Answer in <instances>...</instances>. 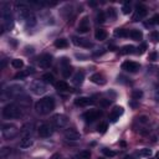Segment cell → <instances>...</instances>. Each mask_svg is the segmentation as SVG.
I'll return each mask as SVG.
<instances>
[{"mask_svg": "<svg viewBox=\"0 0 159 159\" xmlns=\"http://www.w3.org/2000/svg\"><path fill=\"white\" fill-rule=\"evenodd\" d=\"M55 108V99L52 97H45L35 103V111L39 114H49Z\"/></svg>", "mask_w": 159, "mask_h": 159, "instance_id": "obj_1", "label": "cell"}, {"mask_svg": "<svg viewBox=\"0 0 159 159\" xmlns=\"http://www.w3.org/2000/svg\"><path fill=\"white\" fill-rule=\"evenodd\" d=\"M3 116L6 119L19 118V117H21V108L18 107L14 103H9L3 108Z\"/></svg>", "mask_w": 159, "mask_h": 159, "instance_id": "obj_2", "label": "cell"}, {"mask_svg": "<svg viewBox=\"0 0 159 159\" xmlns=\"http://www.w3.org/2000/svg\"><path fill=\"white\" fill-rule=\"evenodd\" d=\"M18 133L19 131L14 124H4L3 126V137L5 139H13L18 136Z\"/></svg>", "mask_w": 159, "mask_h": 159, "instance_id": "obj_3", "label": "cell"}, {"mask_svg": "<svg viewBox=\"0 0 159 159\" xmlns=\"http://www.w3.org/2000/svg\"><path fill=\"white\" fill-rule=\"evenodd\" d=\"M31 91L32 93L35 94H44L45 92L47 91L46 88V84H45V82H41V81H35L31 83Z\"/></svg>", "mask_w": 159, "mask_h": 159, "instance_id": "obj_4", "label": "cell"}, {"mask_svg": "<svg viewBox=\"0 0 159 159\" xmlns=\"http://www.w3.org/2000/svg\"><path fill=\"white\" fill-rule=\"evenodd\" d=\"M52 123L56 126L57 128H62L65 126H67L68 123V118L65 114H55L52 117Z\"/></svg>", "mask_w": 159, "mask_h": 159, "instance_id": "obj_5", "label": "cell"}, {"mask_svg": "<svg viewBox=\"0 0 159 159\" xmlns=\"http://www.w3.org/2000/svg\"><path fill=\"white\" fill-rule=\"evenodd\" d=\"M101 111H97V109H89L88 112L83 113V119L86 122H93L98 119V117H101Z\"/></svg>", "mask_w": 159, "mask_h": 159, "instance_id": "obj_6", "label": "cell"}, {"mask_svg": "<svg viewBox=\"0 0 159 159\" xmlns=\"http://www.w3.org/2000/svg\"><path fill=\"white\" fill-rule=\"evenodd\" d=\"M23 92V87L19 86V84H11L5 89V93H6L8 97H16L20 93Z\"/></svg>", "mask_w": 159, "mask_h": 159, "instance_id": "obj_7", "label": "cell"}, {"mask_svg": "<svg viewBox=\"0 0 159 159\" xmlns=\"http://www.w3.org/2000/svg\"><path fill=\"white\" fill-rule=\"evenodd\" d=\"M147 8L143 6V5H138L137 6V10H136V14H134L133 16V21H139V20H142L147 16Z\"/></svg>", "mask_w": 159, "mask_h": 159, "instance_id": "obj_8", "label": "cell"}, {"mask_svg": "<svg viewBox=\"0 0 159 159\" xmlns=\"http://www.w3.org/2000/svg\"><path fill=\"white\" fill-rule=\"evenodd\" d=\"M52 134V127L50 124H41L39 127V136L42 138H47Z\"/></svg>", "mask_w": 159, "mask_h": 159, "instance_id": "obj_9", "label": "cell"}, {"mask_svg": "<svg viewBox=\"0 0 159 159\" xmlns=\"http://www.w3.org/2000/svg\"><path fill=\"white\" fill-rule=\"evenodd\" d=\"M122 68L128 72H137L139 70V63L133 62V61H126L122 63Z\"/></svg>", "mask_w": 159, "mask_h": 159, "instance_id": "obj_10", "label": "cell"}, {"mask_svg": "<svg viewBox=\"0 0 159 159\" xmlns=\"http://www.w3.org/2000/svg\"><path fill=\"white\" fill-rule=\"evenodd\" d=\"M122 114H123V108L119 106H116L112 109V112L109 113V121L117 122V119H119V116H122Z\"/></svg>", "mask_w": 159, "mask_h": 159, "instance_id": "obj_11", "label": "cell"}, {"mask_svg": "<svg viewBox=\"0 0 159 159\" xmlns=\"http://www.w3.org/2000/svg\"><path fill=\"white\" fill-rule=\"evenodd\" d=\"M3 19H4V24L8 29L13 26V15L10 13L9 9H4L3 10Z\"/></svg>", "mask_w": 159, "mask_h": 159, "instance_id": "obj_12", "label": "cell"}, {"mask_svg": "<svg viewBox=\"0 0 159 159\" xmlns=\"http://www.w3.org/2000/svg\"><path fill=\"white\" fill-rule=\"evenodd\" d=\"M51 62H52V57L50 56V55H42V56L39 58V66L41 67V68L50 67Z\"/></svg>", "mask_w": 159, "mask_h": 159, "instance_id": "obj_13", "label": "cell"}, {"mask_svg": "<svg viewBox=\"0 0 159 159\" xmlns=\"http://www.w3.org/2000/svg\"><path fill=\"white\" fill-rule=\"evenodd\" d=\"M65 137L70 141H77V139H80V133L75 128H67L65 131Z\"/></svg>", "mask_w": 159, "mask_h": 159, "instance_id": "obj_14", "label": "cell"}, {"mask_svg": "<svg viewBox=\"0 0 159 159\" xmlns=\"http://www.w3.org/2000/svg\"><path fill=\"white\" fill-rule=\"evenodd\" d=\"M61 66H62V75H63V77H68L72 70H71V66H70V61H68L66 57L62 58Z\"/></svg>", "mask_w": 159, "mask_h": 159, "instance_id": "obj_15", "label": "cell"}, {"mask_svg": "<svg viewBox=\"0 0 159 159\" xmlns=\"http://www.w3.org/2000/svg\"><path fill=\"white\" fill-rule=\"evenodd\" d=\"M88 30H89V21H88V18H83V19L81 20V23H80V25H78L77 31L81 32V34H86Z\"/></svg>", "mask_w": 159, "mask_h": 159, "instance_id": "obj_16", "label": "cell"}, {"mask_svg": "<svg viewBox=\"0 0 159 159\" xmlns=\"http://www.w3.org/2000/svg\"><path fill=\"white\" fill-rule=\"evenodd\" d=\"M72 41L75 45L77 46H82V47H92V44L86 39H81V37H73Z\"/></svg>", "mask_w": 159, "mask_h": 159, "instance_id": "obj_17", "label": "cell"}, {"mask_svg": "<svg viewBox=\"0 0 159 159\" xmlns=\"http://www.w3.org/2000/svg\"><path fill=\"white\" fill-rule=\"evenodd\" d=\"M91 103H93L92 99L87 98V97H78V98L75 99V104L78 106V107H86V106H88V104H91Z\"/></svg>", "mask_w": 159, "mask_h": 159, "instance_id": "obj_18", "label": "cell"}, {"mask_svg": "<svg viewBox=\"0 0 159 159\" xmlns=\"http://www.w3.org/2000/svg\"><path fill=\"white\" fill-rule=\"evenodd\" d=\"M91 81L93 83H96V84H104L106 83V80H104V77L102 76L101 73H94L91 76Z\"/></svg>", "mask_w": 159, "mask_h": 159, "instance_id": "obj_19", "label": "cell"}, {"mask_svg": "<svg viewBox=\"0 0 159 159\" xmlns=\"http://www.w3.org/2000/svg\"><path fill=\"white\" fill-rule=\"evenodd\" d=\"M83 80H84V75H83V72L78 71V72L75 73V76H73V78H72V82L78 86V84H81V83L83 82Z\"/></svg>", "mask_w": 159, "mask_h": 159, "instance_id": "obj_20", "label": "cell"}, {"mask_svg": "<svg viewBox=\"0 0 159 159\" xmlns=\"http://www.w3.org/2000/svg\"><path fill=\"white\" fill-rule=\"evenodd\" d=\"M94 37H96V40L103 41V40H106V37H107V32L104 31L103 29H97L96 32H94Z\"/></svg>", "mask_w": 159, "mask_h": 159, "instance_id": "obj_21", "label": "cell"}, {"mask_svg": "<svg viewBox=\"0 0 159 159\" xmlns=\"http://www.w3.org/2000/svg\"><path fill=\"white\" fill-rule=\"evenodd\" d=\"M32 146V139L30 138V137H24L21 141H20V147L21 148H30Z\"/></svg>", "mask_w": 159, "mask_h": 159, "instance_id": "obj_22", "label": "cell"}, {"mask_svg": "<svg viewBox=\"0 0 159 159\" xmlns=\"http://www.w3.org/2000/svg\"><path fill=\"white\" fill-rule=\"evenodd\" d=\"M55 86H56V89H57V91H60V92L68 91V84L65 81H58V82L55 83Z\"/></svg>", "mask_w": 159, "mask_h": 159, "instance_id": "obj_23", "label": "cell"}, {"mask_svg": "<svg viewBox=\"0 0 159 159\" xmlns=\"http://www.w3.org/2000/svg\"><path fill=\"white\" fill-rule=\"evenodd\" d=\"M129 36H131L133 40H137V41H139V40H142L143 34L139 31V30H132V31H129Z\"/></svg>", "mask_w": 159, "mask_h": 159, "instance_id": "obj_24", "label": "cell"}, {"mask_svg": "<svg viewBox=\"0 0 159 159\" xmlns=\"http://www.w3.org/2000/svg\"><path fill=\"white\" fill-rule=\"evenodd\" d=\"M24 21H25V24H26L27 26H34V25H36V18H35V15L31 13L26 19L24 20Z\"/></svg>", "mask_w": 159, "mask_h": 159, "instance_id": "obj_25", "label": "cell"}, {"mask_svg": "<svg viewBox=\"0 0 159 159\" xmlns=\"http://www.w3.org/2000/svg\"><path fill=\"white\" fill-rule=\"evenodd\" d=\"M114 35L118 37H127V36H129V32L124 29H116L114 30Z\"/></svg>", "mask_w": 159, "mask_h": 159, "instance_id": "obj_26", "label": "cell"}, {"mask_svg": "<svg viewBox=\"0 0 159 159\" xmlns=\"http://www.w3.org/2000/svg\"><path fill=\"white\" fill-rule=\"evenodd\" d=\"M42 80H44L45 83H50V84L55 83V77H53L52 73H45L42 76Z\"/></svg>", "mask_w": 159, "mask_h": 159, "instance_id": "obj_27", "label": "cell"}, {"mask_svg": "<svg viewBox=\"0 0 159 159\" xmlns=\"http://www.w3.org/2000/svg\"><path fill=\"white\" fill-rule=\"evenodd\" d=\"M67 40L65 39H57L56 41H55V46L58 47V49H63V47H67Z\"/></svg>", "mask_w": 159, "mask_h": 159, "instance_id": "obj_28", "label": "cell"}, {"mask_svg": "<svg viewBox=\"0 0 159 159\" xmlns=\"http://www.w3.org/2000/svg\"><path fill=\"white\" fill-rule=\"evenodd\" d=\"M134 50H136V47H134V46H132V45H127V46H124V47L122 49L121 53H123V55L133 53V52H134Z\"/></svg>", "mask_w": 159, "mask_h": 159, "instance_id": "obj_29", "label": "cell"}, {"mask_svg": "<svg viewBox=\"0 0 159 159\" xmlns=\"http://www.w3.org/2000/svg\"><path fill=\"white\" fill-rule=\"evenodd\" d=\"M11 65H13V67H14V68L20 70V68H23L24 62L21 61V60H19V58H15V60H13V61H11Z\"/></svg>", "mask_w": 159, "mask_h": 159, "instance_id": "obj_30", "label": "cell"}, {"mask_svg": "<svg viewBox=\"0 0 159 159\" xmlns=\"http://www.w3.org/2000/svg\"><path fill=\"white\" fill-rule=\"evenodd\" d=\"M10 154H11V148H9V147H4L1 151H0V157L1 158H6Z\"/></svg>", "mask_w": 159, "mask_h": 159, "instance_id": "obj_31", "label": "cell"}, {"mask_svg": "<svg viewBox=\"0 0 159 159\" xmlns=\"http://www.w3.org/2000/svg\"><path fill=\"white\" fill-rule=\"evenodd\" d=\"M89 155H91L89 151H82L77 154V159H89Z\"/></svg>", "mask_w": 159, "mask_h": 159, "instance_id": "obj_32", "label": "cell"}, {"mask_svg": "<svg viewBox=\"0 0 159 159\" xmlns=\"http://www.w3.org/2000/svg\"><path fill=\"white\" fill-rule=\"evenodd\" d=\"M139 155L141 157H151L152 155V151L151 149H148V148H143L139 151Z\"/></svg>", "mask_w": 159, "mask_h": 159, "instance_id": "obj_33", "label": "cell"}, {"mask_svg": "<svg viewBox=\"0 0 159 159\" xmlns=\"http://www.w3.org/2000/svg\"><path fill=\"white\" fill-rule=\"evenodd\" d=\"M132 97H133V99H139V98H142V97H143V92L141 91V89H134L133 93H132Z\"/></svg>", "mask_w": 159, "mask_h": 159, "instance_id": "obj_34", "label": "cell"}, {"mask_svg": "<svg viewBox=\"0 0 159 159\" xmlns=\"http://www.w3.org/2000/svg\"><path fill=\"white\" fill-rule=\"evenodd\" d=\"M98 132L99 133H104V132H106L107 131V123H99V126H98Z\"/></svg>", "mask_w": 159, "mask_h": 159, "instance_id": "obj_35", "label": "cell"}, {"mask_svg": "<svg viewBox=\"0 0 159 159\" xmlns=\"http://www.w3.org/2000/svg\"><path fill=\"white\" fill-rule=\"evenodd\" d=\"M157 24H159V15H154L151 19V21H149V25H157Z\"/></svg>", "mask_w": 159, "mask_h": 159, "instance_id": "obj_36", "label": "cell"}, {"mask_svg": "<svg viewBox=\"0 0 159 159\" xmlns=\"http://www.w3.org/2000/svg\"><path fill=\"white\" fill-rule=\"evenodd\" d=\"M137 119H138V122L142 123V124H146V123L149 122V118H148L147 116H141V117H138Z\"/></svg>", "mask_w": 159, "mask_h": 159, "instance_id": "obj_37", "label": "cell"}, {"mask_svg": "<svg viewBox=\"0 0 159 159\" xmlns=\"http://www.w3.org/2000/svg\"><path fill=\"white\" fill-rule=\"evenodd\" d=\"M104 20H106V15H104V13L101 11L97 15V21L98 23H104Z\"/></svg>", "mask_w": 159, "mask_h": 159, "instance_id": "obj_38", "label": "cell"}, {"mask_svg": "<svg viewBox=\"0 0 159 159\" xmlns=\"http://www.w3.org/2000/svg\"><path fill=\"white\" fill-rule=\"evenodd\" d=\"M122 11H123V14H129V13H131V5L124 4L123 8H122Z\"/></svg>", "mask_w": 159, "mask_h": 159, "instance_id": "obj_39", "label": "cell"}, {"mask_svg": "<svg viewBox=\"0 0 159 159\" xmlns=\"http://www.w3.org/2000/svg\"><path fill=\"white\" fill-rule=\"evenodd\" d=\"M107 15L111 19H116V11H114V9H108V11H107Z\"/></svg>", "mask_w": 159, "mask_h": 159, "instance_id": "obj_40", "label": "cell"}, {"mask_svg": "<svg viewBox=\"0 0 159 159\" xmlns=\"http://www.w3.org/2000/svg\"><path fill=\"white\" fill-rule=\"evenodd\" d=\"M103 153L106 154L107 157H114V155H116V153H114L113 151H108L107 148H104V149H103Z\"/></svg>", "mask_w": 159, "mask_h": 159, "instance_id": "obj_41", "label": "cell"}, {"mask_svg": "<svg viewBox=\"0 0 159 159\" xmlns=\"http://www.w3.org/2000/svg\"><path fill=\"white\" fill-rule=\"evenodd\" d=\"M101 106L102 107H108L109 104H111V99H101Z\"/></svg>", "mask_w": 159, "mask_h": 159, "instance_id": "obj_42", "label": "cell"}, {"mask_svg": "<svg viewBox=\"0 0 159 159\" xmlns=\"http://www.w3.org/2000/svg\"><path fill=\"white\" fill-rule=\"evenodd\" d=\"M151 61H155V60L158 58V53L157 52H152V53H149V57H148Z\"/></svg>", "mask_w": 159, "mask_h": 159, "instance_id": "obj_43", "label": "cell"}, {"mask_svg": "<svg viewBox=\"0 0 159 159\" xmlns=\"http://www.w3.org/2000/svg\"><path fill=\"white\" fill-rule=\"evenodd\" d=\"M152 39L154 40V41H159V32L153 31L152 32Z\"/></svg>", "mask_w": 159, "mask_h": 159, "instance_id": "obj_44", "label": "cell"}, {"mask_svg": "<svg viewBox=\"0 0 159 159\" xmlns=\"http://www.w3.org/2000/svg\"><path fill=\"white\" fill-rule=\"evenodd\" d=\"M27 75V72H20V73H18L16 76H15V78H23V77H25Z\"/></svg>", "mask_w": 159, "mask_h": 159, "instance_id": "obj_45", "label": "cell"}, {"mask_svg": "<svg viewBox=\"0 0 159 159\" xmlns=\"http://www.w3.org/2000/svg\"><path fill=\"white\" fill-rule=\"evenodd\" d=\"M146 47H147V45H146V44H143L142 46L138 49V50H139V51H138V53H143V52H144V50H146Z\"/></svg>", "mask_w": 159, "mask_h": 159, "instance_id": "obj_46", "label": "cell"}, {"mask_svg": "<svg viewBox=\"0 0 159 159\" xmlns=\"http://www.w3.org/2000/svg\"><path fill=\"white\" fill-rule=\"evenodd\" d=\"M89 5H91V6H96V3H94V1H91V3H89Z\"/></svg>", "mask_w": 159, "mask_h": 159, "instance_id": "obj_47", "label": "cell"}, {"mask_svg": "<svg viewBox=\"0 0 159 159\" xmlns=\"http://www.w3.org/2000/svg\"><path fill=\"white\" fill-rule=\"evenodd\" d=\"M124 159H134L132 155H126V158H124Z\"/></svg>", "mask_w": 159, "mask_h": 159, "instance_id": "obj_48", "label": "cell"}, {"mask_svg": "<svg viewBox=\"0 0 159 159\" xmlns=\"http://www.w3.org/2000/svg\"><path fill=\"white\" fill-rule=\"evenodd\" d=\"M157 158H158V159H159V152H158V153H157Z\"/></svg>", "mask_w": 159, "mask_h": 159, "instance_id": "obj_49", "label": "cell"}, {"mask_svg": "<svg viewBox=\"0 0 159 159\" xmlns=\"http://www.w3.org/2000/svg\"><path fill=\"white\" fill-rule=\"evenodd\" d=\"M99 159H103V158H99Z\"/></svg>", "mask_w": 159, "mask_h": 159, "instance_id": "obj_50", "label": "cell"}]
</instances>
